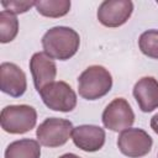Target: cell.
Listing matches in <instances>:
<instances>
[{
    "label": "cell",
    "mask_w": 158,
    "mask_h": 158,
    "mask_svg": "<svg viewBox=\"0 0 158 158\" xmlns=\"http://www.w3.org/2000/svg\"><path fill=\"white\" fill-rule=\"evenodd\" d=\"M80 37L70 27L56 26L48 30L42 37L43 52L52 59L67 60L79 49Z\"/></svg>",
    "instance_id": "1"
},
{
    "label": "cell",
    "mask_w": 158,
    "mask_h": 158,
    "mask_svg": "<svg viewBox=\"0 0 158 158\" xmlns=\"http://www.w3.org/2000/svg\"><path fill=\"white\" fill-rule=\"evenodd\" d=\"M112 86V77L102 65L88 67L78 78L79 95L86 100H96L105 96Z\"/></svg>",
    "instance_id": "2"
},
{
    "label": "cell",
    "mask_w": 158,
    "mask_h": 158,
    "mask_svg": "<svg viewBox=\"0 0 158 158\" xmlns=\"http://www.w3.org/2000/svg\"><path fill=\"white\" fill-rule=\"evenodd\" d=\"M37 112L30 105H9L1 110V128L12 135H21L31 131L36 126Z\"/></svg>",
    "instance_id": "3"
},
{
    "label": "cell",
    "mask_w": 158,
    "mask_h": 158,
    "mask_svg": "<svg viewBox=\"0 0 158 158\" xmlns=\"http://www.w3.org/2000/svg\"><path fill=\"white\" fill-rule=\"evenodd\" d=\"M73 128V123L69 120L49 117L37 127L36 136L42 146L54 148L67 143Z\"/></svg>",
    "instance_id": "4"
},
{
    "label": "cell",
    "mask_w": 158,
    "mask_h": 158,
    "mask_svg": "<svg viewBox=\"0 0 158 158\" xmlns=\"http://www.w3.org/2000/svg\"><path fill=\"white\" fill-rule=\"evenodd\" d=\"M40 95L44 105L54 111L69 112L77 106V94L65 81H53L46 85Z\"/></svg>",
    "instance_id": "5"
},
{
    "label": "cell",
    "mask_w": 158,
    "mask_h": 158,
    "mask_svg": "<svg viewBox=\"0 0 158 158\" xmlns=\"http://www.w3.org/2000/svg\"><path fill=\"white\" fill-rule=\"evenodd\" d=\"M152 144V137L141 128H127L117 138L120 152L128 158H141L148 154Z\"/></svg>",
    "instance_id": "6"
},
{
    "label": "cell",
    "mask_w": 158,
    "mask_h": 158,
    "mask_svg": "<svg viewBox=\"0 0 158 158\" xmlns=\"http://www.w3.org/2000/svg\"><path fill=\"white\" fill-rule=\"evenodd\" d=\"M102 123L106 128L118 132L130 128L135 122V114L123 98L114 99L102 112Z\"/></svg>",
    "instance_id": "7"
},
{
    "label": "cell",
    "mask_w": 158,
    "mask_h": 158,
    "mask_svg": "<svg viewBox=\"0 0 158 158\" xmlns=\"http://www.w3.org/2000/svg\"><path fill=\"white\" fill-rule=\"evenodd\" d=\"M132 11L131 0H105L98 9V20L106 27H118L127 22Z\"/></svg>",
    "instance_id": "8"
},
{
    "label": "cell",
    "mask_w": 158,
    "mask_h": 158,
    "mask_svg": "<svg viewBox=\"0 0 158 158\" xmlns=\"http://www.w3.org/2000/svg\"><path fill=\"white\" fill-rule=\"evenodd\" d=\"M27 88L26 75L23 70L15 63L4 62L0 65V89L2 93L19 98L23 95Z\"/></svg>",
    "instance_id": "9"
},
{
    "label": "cell",
    "mask_w": 158,
    "mask_h": 158,
    "mask_svg": "<svg viewBox=\"0 0 158 158\" xmlns=\"http://www.w3.org/2000/svg\"><path fill=\"white\" fill-rule=\"evenodd\" d=\"M30 70L32 74L33 84L40 93L46 85L53 83L57 75L56 63L44 52L35 53L30 59Z\"/></svg>",
    "instance_id": "10"
},
{
    "label": "cell",
    "mask_w": 158,
    "mask_h": 158,
    "mask_svg": "<svg viewBox=\"0 0 158 158\" xmlns=\"http://www.w3.org/2000/svg\"><path fill=\"white\" fill-rule=\"evenodd\" d=\"M72 139L78 148L85 152H96L105 143V131L95 125H80L73 128Z\"/></svg>",
    "instance_id": "11"
},
{
    "label": "cell",
    "mask_w": 158,
    "mask_h": 158,
    "mask_svg": "<svg viewBox=\"0 0 158 158\" xmlns=\"http://www.w3.org/2000/svg\"><path fill=\"white\" fill-rule=\"evenodd\" d=\"M133 96L143 112H151L158 107V80L153 77L141 78L133 86Z\"/></svg>",
    "instance_id": "12"
},
{
    "label": "cell",
    "mask_w": 158,
    "mask_h": 158,
    "mask_svg": "<svg viewBox=\"0 0 158 158\" xmlns=\"http://www.w3.org/2000/svg\"><path fill=\"white\" fill-rule=\"evenodd\" d=\"M40 143L30 138L11 142L5 149V158H40Z\"/></svg>",
    "instance_id": "13"
},
{
    "label": "cell",
    "mask_w": 158,
    "mask_h": 158,
    "mask_svg": "<svg viewBox=\"0 0 158 158\" xmlns=\"http://www.w3.org/2000/svg\"><path fill=\"white\" fill-rule=\"evenodd\" d=\"M36 9L38 14L46 17H62L68 14L70 9L69 0H46L36 1Z\"/></svg>",
    "instance_id": "14"
},
{
    "label": "cell",
    "mask_w": 158,
    "mask_h": 158,
    "mask_svg": "<svg viewBox=\"0 0 158 158\" xmlns=\"http://www.w3.org/2000/svg\"><path fill=\"white\" fill-rule=\"evenodd\" d=\"M19 32V20L15 14L2 10L0 12V42H11Z\"/></svg>",
    "instance_id": "15"
},
{
    "label": "cell",
    "mask_w": 158,
    "mask_h": 158,
    "mask_svg": "<svg viewBox=\"0 0 158 158\" xmlns=\"http://www.w3.org/2000/svg\"><path fill=\"white\" fill-rule=\"evenodd\" d=\"M141 52L153 59H158V30L144 31L138 38Z\"/></svg>",
    "instance_id": "16"
},
{
    "label": "cell",
    "mask_w": 158,
    "mask_h": 158,
    "mask_svg": "<svg viewBox=\"0 0 158 158\" xmlns=\"http://www.w3.org/2000/svg\"><path fill=\"white\" fill-rule=\"evenodd\" d=\"M6 11L12 14H23L36 5V1H1Z\"/></svg>",
    "instance_id": "17"
},
{
    "label": "cell",
    "mask_w": 158,
    "mask_h": 158,
    "mask_svg": "<svg viewBox=\"0 0 158 158\" xmlns=\"http://www.w3.org/2000/svg\"><path fill=\"white\" fill-rule=\"evenodd\" d=\"M151 128L158 135V114H156V115L151 118Z\"/></svg>",
    "instance_id": "18"
},
{
    "label": "cell",
    "mask_w": 158,
    "mask_h": 158,
    "mask_svg": "<svg viewBox=\"0 0 158 158\" xmlns=\"http://www.w3.org/2000/svg\"><path fill=\"white\" fill-rule=\"evenodd\" d=\"M59 158H80V157H78V156L74 154V153H65V154L60 156Z\"/></svg>",
    "instance_id": "19"
},
{
    "label": "cell",
    "mask_w": 158,
    "mask_h": 158,
    "mask_svg": "<svg viewBox=\"0 0 158 158\" xmlns=\"http://www.w3.org/2000/svg\"><path fill=\"white\" fill-rule=\"evenodd\" d=\"M157 4H158V1H157Z\"/></svg>",
    "instance_id": "20"
}]
</instances>
